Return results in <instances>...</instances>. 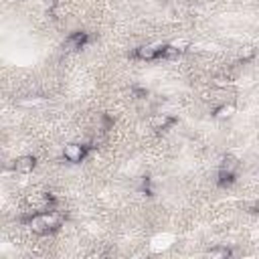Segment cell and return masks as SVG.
<instances>
[{
	"mask_svg": "<svg viewBox=\"0 0 259 259\" xmlns=\"http://www.w3.org/2000/svg\"><path fill=\"white\" fill-rule=\"evenodd\" d=\"M36 156H32V154H22V156H18V158H14L12 160V170L16 172V174H30L34 168H36Z\"/></svg>",
	"mask_w": 259,
	"mask_h": 259,
	"instance_id": "3957f363",
	"label": "cell"
},
{
	"mask_svg": "<svg viewBox=\"0 0 259 259\" xmlns=\"http://www.w3.org/2000/svg\"><path fill=\"white\" fill-rule=\"evenodd\" d=\"M162 53H164V45L162 42H142L134 49V57L138 61H156V59H162Z\"/></svg>",
	"mask_w": 259,
	"mask_h": 259,
	"instance_id": "7a4b0ae2",
	"label": "cell"
},
{
	"mask_svg": "<svg viewBox=\"0 0 259 259\" xmlns=\"http://www.w3.org/2000/svg\"><path fill=\"white\" fill-rule=\"evenodd\" d=\"M231 255H233V251L227 245H217V247H210L206 251V257H210V259H227Z\"/></svg>",
	"mask_w": 259,
	"mask_h": 259,
	"instance_id": "8992f818",
	"label": "cell"
},
{
	"mask_svg": "<svg viewBox=\"0 0 259 259\" xmlns=\"http://www.w3.org/2000/svg\"><path fill=\"white\" fill-rule=\"evenodd\" d=\"M255 214H257V217H259V206H255Z\"/></svg>",
	"mask_w": 259,
	"mask_h": 259,
	"instance_id": "52a82bcc",
	"label": "cell"
},
{
	"mask_svg": "<svg viewBox=\"0 0 259 259\" xmlns=\"http://www.w3.org/2000/svg\"><path fill=\"white\" fill-rule=\"evenodd\" d=\"M241 168V160L235 158L233 154H227L221 158V164H219V170H225V172H231V174H237Z\"/></svg>",
	"mask_w": 259,
	"mask_h": 259,
	"instance_id": "5b68a950",
	"label": "cell"
},
{
	"mask_svg": "<svg viewBox=\"0 0 259 259\" xmlns=\"http://www.w3.org/2000/svg\"><path fill=\"white\" fill-rule=\"evenodd\" d=\"M89 150L91 148L85 142H67L61 150V158L67 160L69 164H81V162H85Z\"/></svg>",
	"mask_w": 259,
	"mask_h": 259,
	"instance_id": "6da1fadb",
	"label": "cell"
},
{
	"mask_svg": "<svg viewBox=\"0 0 259 259\" xmlns=\"http://www.w3.org/2000/svg\"><path fill=\"white\" fill-rule=\"evenodd\" d=\"M235 113H237V103L235 101L219 103V105H214V111H212V115L217 119H231Z\"/></svg>",
	"mask_w": 259,
	"mask_h": 259,
	"instance_id": "277c9868",
	"label": "cell"
}]
</instances>
